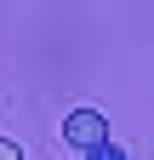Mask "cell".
<instances>
[{"label":"cell","mask_w":154,"mask_h":160,"mask_svg":"<svg viewBox=\"0 0 154 160\" xmlns=\"http://www.w3.org/2000/svg\"><path fill=\"white\" fill-rule=\"evenodd\" d=\"M63 143H69V149H80V154L103 149V143H108V114H103V109H91V103L69 109V114H63Z\"/></svg>","instance_id":"obj_1"},{"label":"cell","mask_w":154,"mask_h":160,"mask_svg":"<svg viewBox=\"0 0 154 160\" xmlns=\"http://www.w3.org/2000/svg\"><path fill=\"white\" fill-rule=\"evenodd\" d=\"M86 160H126V149H120V143H103V149H91Z\"/></svg>","instance_id":"obj_2"},{"label":"cell","mask_w":154,"mask_h":160,"mask_svg":"<svg viewBox=\"0 0 154 160\" xmlns=\"http://www.w3.org/2000/svg\"><path fill=\"white\" fill-rule=\"evenodd\" d=\"M0 160H23V149H17L12 137H0Z\"/></svg>","instance_id":"obj_3"}]
</instances>
